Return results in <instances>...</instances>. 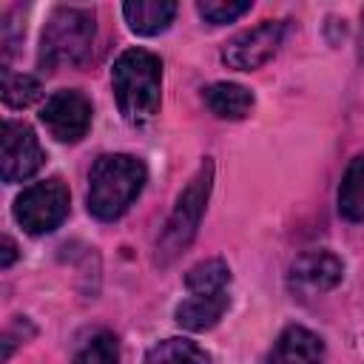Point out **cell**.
<instances>
[{
	"label": "cell",
	"mask_w": 364,
	"mask_h": 364,
	"mask_svg": "<svg viewBox=\"0 0 364 364\" xmlns=\"http://www.w3.org/2000/svg\"><path fill=\"white\" fill-rule=\"evenodd\" d=\"M287 20H262L259 26L239 31L222 46V63L236 71H256L267 65L287 37Z\"/></svg>",
	"instance_id": "6"
},
{
	"label": "cell",
	"mask_w": 364,
	"mask_h": 364,
	"mask_svg": "<svg viewBox=\"0 0 364 364\" xmlns=\"http://www.w3.org/2000/svg\"><path fill=\"white\" fill-rule=\"evenodd\" d=\"M71 364H119V341L114 333L102 330L91 336L74 355Z\"/></svg>",
	"instance_id": "18"
},
{
	"label": "cell",
	"mask_w": 364,
	"mask_h": 364,
	"mask_svg": "<svg viewBox=\"0 0 364 364\" xmlns=\"http://www.w3.org/2000/svg\"><path fill=\"white\" fill-rule=\"evenodd\" d=\"M148 168L131 154H102L88 173V213L100 222H117L142 193Z\"/></svg>",
	"instance_id": "2"
},
{
	"label": "cell",
	"mask_w": 364,
	"mask_h": 364,
	"mask_svg": "<svg viewBox=\"0 0 364 364\" xmlns=\"http://www.w3.org/2000/svg\"><path fill=\"white\" fill-rule=\"evenodd\" d=\"M228 284H230V267L225 259H205L185 273V287L191 296L222 293L228 290Z\"/></svg>",
	"instance_id": "16"
},
{
	"label": "cell",
	"mask_w": 364,
	"mask_h": 364,
	"mask_svg": "<svg viewBox=\"0 0 364 364\" xmlns=\"http://www.w3.org/2000/svg\"><path fill=\"white\" fill-rule=\"evenodd\" d=\"M228 307H230L228 290L210 293V296H188L185 301L176 304L173 318H176L179 327H185L191 333H205V330L219 324V318L225 316Z\"/></svg>",
	"instance_id": "11"
},
{
	"label": "cell",
	"mask_w": 364,
	"mask_h": 364,
	"mask_svg": "<svg viewBox=\"0 0 364 364\" xmlns=\"http://www.w3.org/2000/svg\"><path fill=\"white\" fill-rule=\"evenodd\" d=\"M250 6L253 3H247V0H202V3H196V11L210 26H225V23H233L242 14H247Z\"/></svg>",
	"instance_id": "19"
},
{
	"label": "cell",
	"mask_w": 364,
	"mask_h": 364,
	"mask_svg": "<svg viewBox=\"0 0 364 364\" xmlns=\"http://www.w3.org/2000/svg\"><path fill=\"white\" fill-rule=\"evenodd\" d=\"M142 364H210V355L191 338H162L156 341L148 353Z\"/></svg>",
	"instance_id": "15"
},
{
	"label": "cell",
	"mask_w": 364,
	"mask_h": 364,
	"mask_svg": "<svg viewBox=\"0 0 364 364\" xmlns=\"http://www.w3.org/2000/svg\"><path fill=\"white\" fill-rule=\"evenodd\" d=\"M264 364H324V341L301 324H290L279 333Z\"/></svg>",
	"instance_id": "10"
},
{
	"label": "cell",
	"mask_w": 364,
	"mask_h": 364,
	"mask_svg": "<svg viewBox=\"0 0 364 364\" xmlns=\"http://www.w3.org/2000/svg\"><path fill=\"white\" fill-rule=\"evenodd\" d=\"M14 259H17V245H14V239H11V236H6V239H3V259H0V267H3V270H9Z\"/></svg>",
	"instance_id": "20"
},
{
	"label": "cell",
	"mask_w": 364,
	"mask_h": 364,
	"mask_svg": "<svg viewBox=\"0 0 364 364\" xmlns=\"http://www.w3.org/2000/svg\"><path fill=\"white\" fill-rule=\"evenodd\" d=\"M210 188H213V162L205 156L199 171L191 176V182L176 196V205L165 222V230L159 233V242H156V262L159 264H171L193 242L199 222L205 216V208H208Z\"/></svg>",
	"instance_id": "4"
},
{
	"label": "cell",
	"mask_w": 364,
	"mask_h": 364,
	"mask_svg": "<svg viewBox=\"0 0 364 364\" xmlns=\"http://www.w3.org/2000/svg\"><path fill=\"white\" fill-rule=\"evenodd\" d=\"M68 210H71V193L65 182L57 176L23 188V193L14 199V219L31 236L57 230L65 222Z\"/></svg>",
	"instance_id": "5"
},
{
	"label": "cell",
	"mask_w": 364,
	"mask_h": 364,
	"mask_svg": "<svg viewBox=\"0 0 364 364\" xmlns=\"http://www.w3.org/2000/svg\"><path fill=\"white\" fill-rule=\"evenodd\" d=\"M341 279H344V262L330 250H307L290 264V282L313 293L333 290Z\"/></svg>",
	"instance_id": "9"
},
{
	"label": "cell",
	"mask_w": 364,
	"mask_h": 364,
	"mask_svg": "<svg viewBox=\"0 0 364 364\" xmlns=\"http://www.w3.org/2000/svg\"><path fill=\"white\" fill-rule=\"evenodd\" d=\"M119 114L128 125H148L162 102V60L148 48H125L111 68Z\"/></svg>",
	"instance_id": "1"
},
{
	"label": "cell",
	"mask_w": 364,
	"mask_h": 364,
	"mask_svg": "<svg viewBox=\"0 0 364 364\" xmlns=\"http://www.w3.org/2000/svg\"><path fill=\"white\" fill-rule=\"evenodd\" d=\"M91 117H94L91 100L80 88H60L40 108V122L46 125V131L57 142H68V145L80 142L88 134Z\"/></svg>",
	"instance_id": "7"
},
{
	"label": "cell",
	"mask_w": 364,
	"mask_h": 364,
	"mask_svg": "<svg viewBox=\"0 0 364 364\" xmlns=\"http://www.w3.org/2000/svg\"><path fill=\"white\" fill-rule=\"evenodd\" d=\"M46 162V151L37 134L17 119L3 122V182H23L34 176Z\"/></svg>",
	"instance_id": "8"
},
{
	"label": "cell",
	"mask_w": 364,
	"mask_h": 364,
	"mask_svg": "<svg viewBox=\"0 0 364 364\" xmlns=\"http://www.w3.org/2000/svg\"><path fill=\"white\" fill-rule=\"evenodd\" d=\"M253 102V91L239 82H213L205 88V105L219 119H245Z\"/></svg>",
	"instance_id": "13"
},
{
	"label": "cell",
	"mask_w": 364,
	"mask_h": 364,
	"mask_svg": "<svg viewBox=\"0 0 364 364\" xmlns=\"http://www.w3.org/2000/svg\"><path fill=\"white\" fill-rule=\"evenodd\" d=\"M176 11H179V6L173 0H131L122 6V17H125L128 28L142 37H156V34L168 31Z\"/></svg>",
	"instance_id": "12"
},
{
	"label": "cell",
	"mask_w": 364,
	"mask_h": 364,
	"mask_svg": "<svg viewBox=\"0 0 364 364\" xmlns=\"http://www.w3.org/2000/svg\"><path fill=\"white\" fill-rule=\"evenodd\" d=\"M336 205L347 222H364V154H355L344 168Z\"/></svg>",
	"instance_id": "14"
},
{
	"label": "cell",
	"mask_w": 364,
	"mask_h": 364,
	"mask_svg": "<svg viewBox=\"0 0 364 364\" xmlns=\"http://www.w3.org/2000/svg\"><path fill=\"white\" fill-rule=\"evenodd\" d=\"M97 37V17L91 9L82 6H57L40 34V68L57 71V68H71L82 65L91 57Z\"/></svg>",
	"instance_id": "3"
},
{
	"label": "cell",
	"mask_w": 364,
	"mask_h": 364,
	"mask_svg": "<svg viewBox=\"0 0 364 364\" xmlns=\"http://www.w3.org/2000/svg\"><path fill=\"white\" fill-rule=\"evenodd\" d=\"M40 80L31 74H11L3 71V102L9 108H28L34 100H40Z\"/></svg>",
	"instance_id": "17"
}]
</instances>
